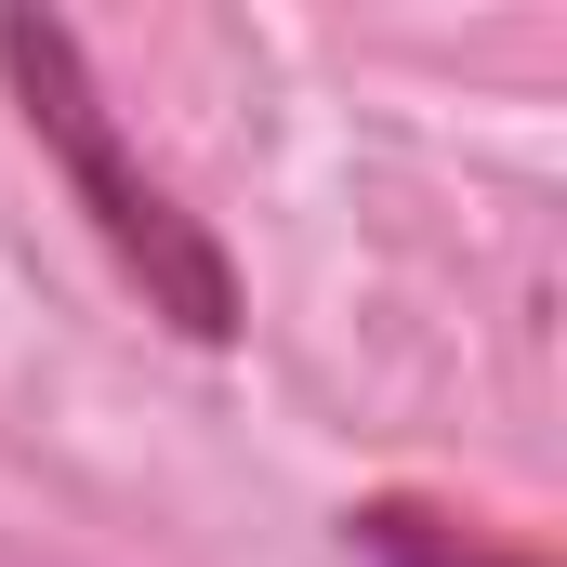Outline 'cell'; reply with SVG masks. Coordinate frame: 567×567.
I'll use <instances>...</instances> for the list:
<instances>
[{
  "instance_id": "obj_1",
  "label": "cell",
  "mask_w": 567,
  "mask_h": 567,
  "mask_svg": "<svg viewBox=\"0 0 567 567\" xmlns=\"http://www.w3.org/2000/svg\"><path fill=\"white\" fill-rule=\"evenodd\" d=\"M0 66H13V93H27L40 145L66 158V185L93 198V225L120 238V265L145 278V303H158L172 330L225 343V330H238L225 251H212V238H198V225L172 212V185H158V172H133V145H120V120H106V93H93L80 40H66V27H40V13H13V27H0Z\"/></svg>"
}]
</instances>
